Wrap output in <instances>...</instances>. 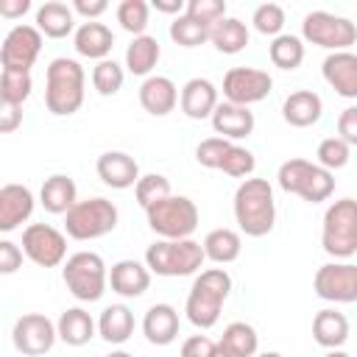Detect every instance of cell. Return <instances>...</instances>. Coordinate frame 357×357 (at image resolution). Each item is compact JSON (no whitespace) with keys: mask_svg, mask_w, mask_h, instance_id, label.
<instances>
[{"mask_svg":"<svg viewBox=\"0 0 357 357\" xmlns=\"http://www.w3.org/2000/svg\"><path fill=\"white\" fill-rule=\"evenodd\" d=\"M312 290L318 298L332 304L357 301V265L354 262H326L312 276Z\"/></svg>","mask_w":357,"mask_h":357,"instance_id":"4fadbf2b","label":"cell"},{"mask_svg":"<svg viewBox=\"0 0 357 357\" xmlns=\"http://www.w3.org/2000/svg\"><path fill=\"white\" fill-rule=\"evenodd\" d=\"M204 248L198 240H156L145 248V268L156 276H192L204 265Z\"/></svg>","mask_w":357,"mask_h":357,"instance_id":"5b68a950","label":"cell"},{"mask_svg":"<svg viewBox=\"0 0 357 357\" xmlns=\"http://www.w3.org/2000/svg\"><path fill=\"white\" fill-rule=\"evenodd\" d=\"M78 201V187L67 173H53L45 178L39 190V204L50 215H67V209Z\"/></svg>","mask_w":357,"mask_h":357,"instance_id":"f1b7e54d","label":"cell"},{"mask_svg":"<svg viewBox=\"0 0 357 357\" xmlns=\"http://www.w3.org/2000/svg\"><path fill=\"white\" fill-rule=\"evenodd\" d=\"M70 8H73V14H78V17H84L86 22H92V20H98V17L106 14L109 3H106V0H73Z\"/></svg>","mask_w":357,"mask_h":357,"instance_id":"f907efd6","label":"cell"},{"mask_svg":"<svg viewBox=\"0 0 357 357\" xmlns=\"http://www.w3.org/2000/svg\"><path fill=\"white\" fill-rule=\"evenodd\" d=\"M251 25H254L257 33L273 39V36H279L282 28H284V8H282L279 3H262V6L254 8V14H251Z\"/></svg>","mask_w":357,"mask_h":357,"instance_id":"7bdbcfd3","label":"cell"},{"mask_svg":"<svg viewBox=\"0 0 357 357\" xmlns=\"http://www.w3.org/2000/svg\"><path fill=\"white\" fill-rule=\"evenodd\" d=\"M25 259L39 268H56L67 259V234L50 223H28L20 243Z\"/></svg>","mask_w":357,"mask_h":357,"instance_id":"8fae6325","label":"cell"},{"mask_svg":"<svg viewBox=\"0 0 357 357\" xmlns=\"http://www.w3.org/2000/svg\"><path fill=\"white\" fill-rule=\"evenodd\" d=\"M151 6L159 14H173V17H181L184 14V0H153Z\"/></svg>","mask_w":357,"mask_h":357,"instance_id":"f5cc1de1","label":"cell"},{"mask_svg":"<svg viewBox=\"0 0 357 357\" xmlns=\"http://www.w3.org/2000/svg\"><path fill=\"white\" fill-rule=\"evenodd\" d=\"M159 56H162V47H159V39L151 36V33H142V36H134L126 47V70L131 75H139V78H148L153 73V67L159 64Z\"/></svg>","mask_w":357,"mask_h":357,"instance_id":"1f68e13d","label":"cell"},{"mask_svg":"<svg viewBox=\"0 0 357 357\" xmlns=\"http://www.w3.org/2000/svg\"><path fill=\"white\" fill-rule=\"evenodd\" d=\"M86 73L81 61L59 56L45 70V106L56 117H70L84 106Z\"/></svg>","mask_w":357,"mask_h":357,"instance_id":"3957f363","label":"cell"},{"mask_svg":"<svg viewBox=\"0 0 357 357\" xmlns=\"http://www.w3.org/2000/svg\"><path fill=\"white\" fill-rule=\"evenodd\" d=\"M45 36L36 31V25H14L3 42H0V64L3 70H17V73H31L42 53Z\"/></svg>","mask_w":357,"mask_h":357,"instance_id":"7c38bea8","label":"cell"},{"mask_svg":"<svg viewBox=\"0 0 357 357\" xmlns=\"http://www.w3.org/2000/svg\"><path fill=\"white\" fill-rule=\"evenodd\" d=\"M142 335L153 346H170L178 337V310L173 304H151L142 315Z\"/></svg>","mask_w":357,"mask_h":357,"instance_id":"cb8c5ba5","label":"cell"},{"mask_svg":"<svg viewBox=\"0 0 357 357\" xmlns=\"http://www.w3.org/2000/svg\"><path fill=\"white\" fill-rule=\"evenodd\" d=\"M315 156H318L315 165H321L324 170L335 173V170H340V167L349 165V159H351V148H349L343 139H337V137H326V139L318 142Z\"/></svg>","mask_w":357,"mask_h":357,"instance_id":"60d3db41","label":"cell"},{"mask_svg":"<svg viewBox=\"0 0 357 357\" xmlns=\"http://www.w3.org/2000/svg\"><path fill=\"white\" fill-rule=\"evenodd\" d=\"M201 248H204V259H212L215 265H229V262H234L240 257L243 240H240V234L234 229L220 226V229H212L204 237Z\"/></svg>","mask_w":357,"mask_h":357,"instance_id":"836d02e7","label":"cell"},{"mask_svg":"<svg viewBox=\"0 0 357 357\" xmlns=\"http://www.w3.org/2000/svg\"><path fill=\"white\" fill-rule=\"evenodd\" d=\"M95 329L106 343L123 346L134 335V312L126 304H109L95 321Z\"/></svg>","mask_w":357,"mask_h":357,"instance_id":"4dcf8cb0","label":"cell"},{"mask_svg":"<svg viewBox=\"0 0 357 357\" xmlns=\"http://www.w3.org/2000/svg\"><path fill=\"white\" fill-rule=\"evenodd\" d=\"M184 17L212 28L226 17V0H187L184 3Z\"/></svg>","mask_w":357,"mask_h":357,"instance_id":"ee69618b","label":"cell"},{"mask_svg":"<svg viewBox=\"0 0 357 357\" xmlns=\"http://www.w3.org/2000/svg\"><path fill=\"white\" fill-rule=\"evenodd\" d=\"M56 324L42 312H25L11 326V343L25 357H42L56 346Z\"/></svg>","mask_w":357,"mask_h":357,"instance_id":"5bb4252c","label":"cell"},{"mask_svg":"<svg viewBox=\"0 0 357 357\" xmlns=\"http://www.w3.org/2000/svg\"><path fill=\"white\" fill-rule=\"evenodd\" d=\"M229 145H231V142L223 139V137H206V139H201L198 148H195V162H198L201 167L218 170V167H220V159H223V153H226Z\"/></svg>","mask_w":357,"mask_h":357,"instance_id":"f6af8a7d","label":"cell"},{"mask_svg":"<svg viewBox=\"0 0 357 357\" xmlns=\"http://www.w3.org/2000/svg\"><path fill=\"white\" fill-rule=\"evenodd\" d=\"M254 357H282L279 351H262V354H254Z\"/></svg>","mask_w":357,"mask_h":357,"instance_id":"9f6ffc18","label":"cell"},{"mask_svg":"<svg viewBox=\"0 0 357 357\" xmlns=\"http://www.w3.org/2000/svg\"><path fill=\"white\" fill-rule=\"evenodd\" d=\"M73 47L81 59H92V61H103L109 59L112 47H114V33L109 25L92 20V22H81L73 31Z\"/></svg>","mask_w":357,"mask_h":357,"instance_id":"44dd1931","label":"cell"},{"mask_svg":"<svg viewBox=\"0 0 357 357\" xmlns=\"http://www.w3.org/2000/svg\"><path fill=\"white\" fill-rule=\"evenodd\" d=\"M31 11V0H0V17L6 20H22Z\"/></svg>","mask_w":357,"mask_h":357,"instance_id":"816d5d0a","label":"cell"},{"mask_svg":"<svg viewBox=\"0 0 357 357\" xmlns=\"http://www.w3.org/2000/svg\"><path fill=\"white\" fill-rule=\"evenodd\" d=\"M209 123H212L215 134L223 137V139H229V142L251 137V134H254V126H257L251 109L234 106V103H226V100L215 106V112L209 114Z\"/></svg>","mask_w":357,"mask_h":357,"instance_id":"ffe728a7","label":"cell"},{"mask_svg":"<svg viewBox=\"0 0 357 357\" xmlns=\"http://www.w3.org/2000/svg\"><path fill=\"white\" fill-rule=\"evenodd\" d=\"M259 349V335L251 324L245 321H231L220 340L215 343V354L212 357H254Z\"/></svg>","mask_w":357,"mask_h":357,"instance_id":"484cf974","label":"cell"},{"mask_svg":"<svg viewBox=\"0 0 357 357\" xmlns=\"http://www.w3.org/2000/svg\"><path fill=\"white\" fill-rule=\"evenodd\" d=\"M95 335H98L95 318H92L84 307H70V310H64V312L59 315V321H56V337H59L61 343L73 346V349L86 346Z\"/></svg>","mask_w":357,"mask_h":357,"instance_id":"4316f807","label":"cell"},{"mask_svg":"<svg viewBox=\"0 0 357 357\" xmlns=\"http://www.w3.org/2000/svg\"><path fill=\"white\" fill-rule=\"evenodd\" d=\"M248 39H251L248 25L237 17H229V14L209 28V42L215 45L218 53H226V56H234V53L245 50Z\"/></svg>","mask_w":357,"mask_h":357,"instance_id":"d6a6232c","label":"cell"},{"mask_svg":"<svg viewBox=\"0 0 357 357\" xmlns=\"http://www.w3.org/2000/svg\"><path fill=\"white\" fill-rule=\"evenodd\" d=\"M61 279L67 284V290L78 298V301H100L106 293V262L100 254L95 251H75L61 262Z\"/></svg>","mask_w":357,"mask_h":357,"instance_id":"9c48e42d","label":"cell"},{"mask_svg":"<svg viewBox=\"0 0 357 357\" xmlns=\"http://www.w3.org/2000/svg\"><path fill=\"white\" fill-rule=\"evenodd\" d=\"M324 357H351L349 351H343V349H326V354Z\"/></svg>","mask_w":357,"mask_h":357,"instance_id":"db71d44e","label":"cell"},{"mask_svg":"<svg viewBox=\"0 0 357 357\" xmlns=\"http://www.w3.org/2000/svg\"><path fill=\"white\" fill-rule=\"evenodd\" d=\"M321 114H324V100L312 89H296L282 103V117L293 128H310L321 120Z\"/></svg>","mask_w":357,"mask_h":357,"instance_id":"d4e9b609","label":"cell"},{"mask_svg":"<svg viewBox=\"0 0 357 357\" xmlns=\"http://www.w3.org/2000/svg\"><path fill=\"white\" fill-rule=\"evenodd\" d=\"M170 39L178 47H198V45L209 42V28L181 14V17H173V22H170Z\"/></svg>","mask_w":357,"mask_h":357,"instance_id":"ab89813d","label":"cell"},{"mask_svg":"<svg viewBox=\"0 0 357 357\" xmlns=\"http://www.w3.org/2000/svg\"><path fill=\"white\" fill-rule=\"evenodd\" d=\"M301 42H310L315 47H324L329 53L349 50L357 42V28L349 17L332 14V11H310L301 20Z\"/></svg>","mask_w":357,"mask_h":357,"instance_id":"30bf717a","label":"cell"},{"mask_svg":"<svg viewBox=\"0 0 357 357\" xmlns=\"http://www.w3.org/2000/svg\"><path fill=\"white\" fill-rule=\"evenodd\" d=\"M324 81L346 100H357V56L351 50L329 53L321 64Z\"/></svg>","mask_w":357,"mask_h":357,"instance_id":"ac0fdd59","label":"cell"},{"mask_svg":"<svg viewBox=\"0 0 357 357\" xmlns=\"http://www.w3.org/2000/svg\"><path fill=\"white\" fill-rule=\"evenodd\" d=\"M321 245L337 262H351L357 254V201L337 198L326 206L321 223Z\"/></svg>","mask_w":357,"mask_h":357,"instance_id":"277c9868","label":"cell"},{"mask_svg":"<svg viewBox=\"0 0 357 357\" xmlns=\"http://www.w3.org/2000/svg\"><path fill=\"white\" fill-rule=\"evenodd\" d=\"M273 89V78L268 75V70H257V67H231L223 75V98L226 103L234 106H251L259 103L271 95Z\"/></svg>","mask_w":357,"mask_h":357,"instance_id":"9a60e30c","label":"cell"},{"mask_svg":"<svg viewBox=\"0 0 357 357\" xmlns=\"http://www.w3.org/2000/svg\"><path fill=\"white\" fill-rule=\"evenodd\" d=\"M123 81H126V70L123 64H117L114 59H103L92 67V86L98 95L103 98H112L123 89Z\"/></svg>","mask_w":357,"mask_h":357,"instance_id":"d590c367","label":"cell"},{"mask_svg":"<svg viewBox=\"0 0 357 357\" xmlns=\"http://www.w3.org/2000/svg\"><path fill=\"white\" fill-rule=\"evenodd\" d=\"M254 167H257V159H254V153L248 151V148H243V145H229L226 148V153H223V159H220V167L218 170H223L226 176H231V178H251V173H254Z\"/></svg>","mask_w":357,"mask_h":357,"instance_id":"b9f144b4","label":"cell"},{"mask_svg":"<svg viewBox=\"0 0 357 357\" xmlns=\"http://www.w3.org/2000/svg\"><path fill=\"white\" fill-rule=\"evenodd\" d=\"M218 86L209 78H190L178 92V106L190 120H209L218 106Z\"/></svg>","mask_w":357,"mask_h":357,"instance_id":"7402d4cb","label":"cell"},{"mask_svg":"<svg viewBox=\"0 0 357 357\" xmlns=\"http://www.w3.org/2000/svg\"><path fill=\"white\" fill-rule=\"evenodd\" d=\"M22 259H25V254H22V248H20L17 243L0 240V276L17 273V271L22 268Z\"/></svg>","mask_w":357,"mask_h":357,"instance_id":"bcb514c9","label":"cell"},{"mask_svg":"<svg viewBox=\"0 0 357 357\" xmlns=\"http://www.w3.org/2000/svg\"><path fill=\"white\" fill-rule=\"evenodd\" d=\"M276 181L284 192L298 195L307 204H321L335 192V173L324 170L321 165L310 162V159H287L279 165Z\"/></svg>","mask_w":357,"mask_h":357,"instance_id":"8992f818","label":"cell"},{"mask_svg":"<svg viewBox=\"0 0 357 357\" xmlns=\"http://www.w3.org/2000/svg\"><path fill=\"white\" fill-rule=\"evenodd\" d=\"M337 139H343L349 148L357 145V106H346L340 114H337Z\"/></svg>","mask_w":357,"mask_h":357,"instance_id":"7dc6e473","label":"cell"},{"mask_svg":"<svg viewBox=\"0 0 357 357\" xmlns=\"http://www.w3.org/2000/svg\"><path fill=\"white\" fill-rule=\"evenodd\" d=\"M167 195H173V190H170V178L162 176V173H145L134 184V198H137V204L142 209H148L151 204H156V201H162Z\"/></svg>","mask_w":357,"mask_h":357,"instance_id":"74e56055","label":"cell"},{"mask_svg":"<svg viewBox=\"0 0 357 357\" xmlns=\"http://www.w3.org/2000/svg\"><path fill=\"white\" fill-rule=\"evenodd\" d=\"M148 226L159 240H187L198 229L201 212L187 195H167L145 209Z\"/></svg>","mask_w":357,"mask_h":357,"instance_id":"52a82bcc","label":"cell"},{"mask_svg":"<svg viewBox=\"0 0 357 357\" xmlns=\"http://www.w3.org/2000/svg\"><path fill=\"white\" fill-rule=\"evenodd\" d=\"M36 31L47 39H64L75 31V14L61 0H47L36 8Z\"/></svg>","mask_w":357,"mask_h":357,"instance_id":"83f0119b","label":"cell"},{"mask_svg":"<svg viewBox=\"0 0 357 357\" xmlns=\"http://www.w3.org/2000/svg\"><path fill=\"white\" fill-rule=\"evenodd\" d=\"M106 284L123 298H139L151 287V271L139 259H120L106 273Z\"/></svg>","mask_w":357,"mask_h":357,"instance_id":"d6986e66","label":"cell"},{"mask_svg":"<svg viewBox=\"0 0 357 357\" xmlns=\"http://www.w3.org/2000/svg\"><path fill=\"white\" fill-rule=\"evenodd\" d=\"M95 173H98V178L106 187H112V190H128L139 178V165L126 151H106V153L98 156Z\"/></svg>","mask_w":357,"mask_h":357,"instance_id":"e0dca14e","label":"cell"},{"mask_svg":"<svg viewBox=\"0 0 357 357\" xmlns=\"http://www.w3.org/2000/svg\"><path fill=\"white\" fill-rule=\"evenodd\" d=\"M268 56H271V64L279 70H298L304 61V42L293 33H279L271 39Z\"/></svg>","mask_w":357,"mask_h":357,"instance_id":"e575fe53","label":"cell"},{"mask_svg":"<svg viewBox=\"0 0 357 357\" xmlns=\"http://www.w3.org/2000/svg\"><path fill=\"white\" fill-rule=\"evenodd\" d=\"M36 198L25 184H3L0 187V231H17L31 220Z\"/></svg>","mask_w":357,"mask_h":357,"instance_id":"2e32d148","label":"cell"},{"mask_svg":"<svg viewBox=\"0 0 357 357\" xmlns=\"http://www.w3.org/2000/svg\"><path fill=\"white\" fill-rule=\"evenodd\" d=\"M106 357H134L131 351H126V349H114V351H109Z\"/></svg>","mask_w":357,"mask_h":357,"instance_id":"11a10c76","label":"cell"},{"mask_svg":"<svg viewBox=\"0 0 357 357\" xmlns=\"http://www.w3.org/2000/svg\"><path fill=\"white\" fill-rule=\"evenodd\" d=\"M117 22L126 33L131 36H142L148 28V17H151V6L145 0H123L117 6Z\"/></svg>","mask_w":357,"mask_h":357,"instance_id":"8d00e7d4","label":"cell"},{"mask_svg":"<svg viewBox=\"0 0 357 357\" xmlns=\"http://www.w3.org/2000/svg\"><path fill=\"white\" fill-rule=\"evenodd\" d=\"M212 354H215V340L206 335H190L178 349V357H212Z\"/></svg>","mask_w":357,"mask_h":357,"instance_id":"c3c4849f","label":"cell"},{"mask_svg":"<svg viewBox=\"0 0 357 357\" xmlns=\"http://www.w3.org/2000/svg\"><path fill=\"white\" fill-rule=\"evenodd\" d=\"M178 103V86L173 84V78L167 75H148L139 84V106L153 114V117H165L176 109Z\"/></svg>","mask_w":357,"mask_h":357,"instance_id":"603a6c76","label":"cell"},{"mask_svg":"<svg viewBox=\"0 0 357 357\" xmlns=\"http://www.w3.org/2000/svg\"><path fill=\"white\" fill-rule=\"evenodd\" d=\"M231 293V276L226 268H206L195 273L184 301V315L195 329H212L220 321V310Z\"/></svg>","mask_w":357,"mask_h":357,"instance_id":"7a4b0ae2","label":"cell"},{"mask_svg":"<svg viewBox=\"0 0 357 357\" xmlns=\"http://www.w3.org/2000/svg\"><path fill=\"white\" fill-rule=\"evenodd\" d=\"M234 220L245 237H265L276 226V198L268 178H243L234 190Z\"/></svg>","mask_w":357,"mask_h":357,"instance_id":"6da1fadb","label":"cell"},{"mask_svg":"<svg viewBox=\"0 0 357 357\" xmlns=\"http://www.w3.org/2000/svg\"><path fill=\"white\" fill-rule=\"evenodd\" d=\"M33 92V78L31 73H17V70H3L0 73V98L22 106Z\"/></svg>","mask_w":357,"mask_h":357,"instance_id":"f35d334b","label":"cell"},{"mask_svg":"<svg viewBox=\"0 0 357 357\" xmlns=\"http://www.w3.org/2000/svg\"><path fill=\"white\" fill-rule=\"evenodd\" d=\"M22 126V106H14L0 98V134H11Z\"/></svg>","mask_w":357,"mask_h":357,"instance_id":"681fc988","label":"cell"},{"mask_svg":"<svg viewBox=\"0 0 357 357\" xmlns=\"http://www.w3.org/2000/svg\"><path fill=\"white\" fill-rule=\"evenodd\" d=\"M349 332H351L349 318L343 312H337L335 307L318 310L312 318V340L324 349H340L349 340Z\"/></svg>","mask_w":357,"mask_h":357,"instance_id":"f546056e","label":"cell"},{"mask_svg":"<svg viewBox=\"0 0 357 357\" xmlns=\"http://www.w3.org/2000/svg\"><path fill=\"white\" fill-rule=\"evenodd\" d=\"M117 220H120V212L117 206L109 201V198H84V201H75L67 215H64V234L73 237V240H98V237H106L117 229Z\"/></svg>","mask_w":357,"mask_h":357,"instance_id":"ba28073f","label":"cell"}]
</instances>
